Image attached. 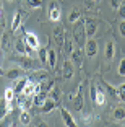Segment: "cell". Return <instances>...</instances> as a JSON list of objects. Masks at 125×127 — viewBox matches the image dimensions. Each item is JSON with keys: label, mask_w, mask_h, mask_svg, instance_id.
Returning <instances> with one entry per match:
<instances>
[{"label": "cell", "mask_w": 125, "mask_h": 127, "mask_svg": "<svg viewBox=\"0 0 125 127\" xmlns=\"http://www.w3.org/2000/svg\"><path fill=\"white\" fill-rule=\"evenodd\" d=\"M2 73H3V72H2V68H0V75H2Z\"/></svg>", "instance_id": "60d3db41"}, {"label": "cell", "mask_w": 125, "mask_h": 127, "mask_svg": "<svg viewBox=\"0 0 125 127\" xmlns=\"http://www.w3.org/2000/svg\"><path fill=\"white\" fill-rule=\"evenodd\" d=\"M117 91H119V99H122L125 103V82L117 86Z\"/></svg>", "instance_id": "d6a6232c"}, {"label": "cell", "mask_w": 125, "mask_h": 127, "mask_svg": "<svg viewBox=\"0 0 125 127\" xmlns=\"http://www.w3.org/2000/svg\"><path fill=\"white\" fill-rule=\"evenodd\" d=\"M85 54H86V57H89V59H93V57L98 56V41H96V39H93V37H88V39H86Z\"/></svg>", "instance_id": "277c9868"}, {"label": "cell", "mask_w": 125, "mask_h": 127, "mask_svg": "<svg viewBox=\"0 0 125 127\" xmlns=\"http://www.w3.org/2000/svg\"><path fill=\"white\" fill-rule=\"evenodd\" d=\"M20 26H23V11H16L13 20H11V25H10L11 33H16L20 30Z\"/></svg>", "instance_id": "30bf717a"}, {"label": "cell", "mask_w": 125, "mask_h": 127, "mask_svg": "<svg viewBox=\"0 0 125 127\" xmlns=\"http://www.w3.org/2000/svg\"><path fill=\"white\" fill-rule=\"evenodd\" d=\"M20 124H21V126H29L31 124V114L26 111V109H23L21 114H20Z\"/></svg>", "instance_id": "d6986e66"}, {"label": "cell", "mask_w": 125, "mask_h": 127, "mask_svg": "<svg viewBox=\"0 0 125 127\" xmlns=\"http://www.w3.org/2000/svg\"><path fill=\"white\" fill-rule=\"evenodd\" d=\"M39 88L42 91H46V93H49V91L54 88V82H52V80H44V82L39 83Z\"/></svg>", "instance_id": "cb8c5ba5"}, {"label": "cell", "mask_w": 125, "mask_h": 127, "mask_svg": "<svg viewBox=\"0 0 125 127\" xmlns=\"http://www.w3.org/2000/svg\"><path fill=\"white\" fill-rule=\"evenodd\" d=\"M93 103H94L96 106H104L106 104V95H104V91H101L99 88H98V93L93 98Z\"/></svg>", "instance_id": "ac0fdd59"}, {"label": "cell", "mask_w": 125, "mask_h": 127, "mask_svg": "<svg viewBox=\"0 0 125 127\" xmlns=\"http://www.w3.org/2000/svg\"><path fill=\"white\" fill-rule=\"evenodd\" d=\"M55 64H57V52H55V49L47 47V65L54 68Z\"/></svg>", "instance_id": "9a60e30c"}, {"label": "cell", "mask_w": 125, "mask_h": 127, "mask_svg": "<svg viewBox=\"0 0 125 127\" xmlns=\"http://www.w3.org/2000/svg\"><path fill=\"white\" fill-rule=\"evenodd\" d=\"M114 119L115 121H124L125 119V108L124 106H117L114 109Z\"/></svg>", "instance_id": "ffe728a7"}, {"label": "cell", "mask_w": 125, "mask_h": 127, "mask_svg": "<svg viewBox=\"0 0 125 127\" xmlns=\"http://www.w3.org/2000/svg\"><path fill=\"white\" fill-rule=\"evenodd\" d=\"M119 31H120V34L125 37V20H120V23H119Z\"/></svg>", "instance_id": "8d00e7d4"}, {"label": "cell", "mask_w": 125, "mask_h": 127, "mask_svg": "<svg viewBox=\"0 0 125 127\" xmlns=\"http://www.w3.org/2000/svg\"><path fill=\"white\" fill-rule=\"evenodd\" d=\"M120 3H122V0H110V7H112V10H117Z\"/></svg>", "instance_id": "f35d334b"}, {"label": "cell", "mask_w": 125, "mask_h": 127, "mask_svg": "<svg viewBox=\"0 0 125 127\" xmlns=\"http://www.w3.org/2000/svg\"><path fill=\"white\" fill-rule=\"evenodd\" d=\"M91 2H98V0H91Z\"/></svg>", "instance_id": "7bdbcfd3"}, {"label": "cell", "mask_w": 125, "mask_h": 127, "mask_svg": "<svg viewBox=\"0 0 125 127\" xmlns=\"http://www.w3.org/2000/svg\"><path fill=\"white\" fill-rule=\"evenodd\" d=\"M26 2H28V5L31 8H41L42 7V0H26Z\"/></svg>", "instance_id": "836d02e7"}, {"label": "cell", "mask_w": 125, "mask_h": 127, "mask_svg": "<svg viewBox=\"0 0 125 127\" xmlns=\"http://www.w3.org/2000/svg\"><path fill=\"white\" fill-rule=\"evenodd\" d=\"M73 39L78 42V47H85L86 31H85V25H83V21H80V20H78V25L73 28Z\"/></svg>", "instance_id": "7a4b0ae2"}, {"label": "cell", "mask_w": 125, "mask_h": 127, "mask_svg": "<svg viewBox=\"0 0 125 127\" xmlns=\"http://www.w3.org/2000/svg\"><path fill=\"white\" fill-rule=\"evenodd\" d=\"M47 96H49V98H52L54 101H59V98H60V90L54 85V88H52V90L47 93Z\"/></svg>", "instance_id": "f546056e"}, {"label": "cell", "mask_w": 125, "mask_h": 127, "mask_svg": "<svg viewBox=\"0 0 125 127\" xmlns=\"http://www.w3.org/2000/svg\"><path fill=\"white\" fill-rule=\"evenodd\" d=\"M0 49L2 51L10 49V36L8 34H2V37H0Z\"/></svg>", "instance_id": "603a6c76"}, {"label": "cell", "mask_w": 125, "mask_h": 127, "mask_svg": "<svg viewBox=\"0 0 125 127\" xmlns=\"http://www.w3.org/2000/svg\"><path fill=\"white\" fill-rule=\"evenodd\" d=\"M0 21H2V8H0Z\"/></svg>", "instance_id": "ab89813d"}, {"label": "cell", "mask_w": 125, "mask_h": 127, "mask_svg": "<svg viewBox=\"0 0 125 127\" xmlns=\"http://www.w3.org/2000/svg\"><path fill=\"white\" fill-rule=\"evenodd\" d=\"M80 16H81V15H80V11H78L76 8H73V10L68 13V21H70V23H76L78 20H80Z\"/></svg>", "instance_id": "83f0119b"}, {"label": "cell", "mask_w": 125, "mask_h": 127, "mask_svg": "<svg viewBox=\"0 0 125 127\" xmlns=\"http://www.w3.org/2000/svg\"><path fill=\"white\" fill-rule=\"evenodd\" d=\"M26 82H28V78H26V77H23V78H20V80H18V83H16V86L13 88V91H15V95H21V93H23V88H25Z\"/></svg>", "instance_id": "44dd1931"}, {"label": "cell", "mask_w": 125, "mask_h": 127, "mask_svg": "<svg viewBox=\"0 0 125 127\" xmlns=\"http://www.w3.org/2000/svg\"><path fill=\"white\" fill-rule=\"evenodd\" d=\"M23 41L29 46L31 49H34V51H37V49H39V39H37V36L34 33H29V31H28V33H25V34H23Z\"/></svg>", "instance_id": "5b68a950"}, {"label": "cell", "mask_w": 125, "mask_h": 127, "mask_svg": "<svg viewBox=\"0 0 125 127\" xmlns=\"http://www.w3.org/2000/svg\"><path fill=\"white\" fill-rule=\"evenodd\" d=\"M8 111H10V106H8V103L5 99H2L0 101V121L3 119L5 116L8 114Z\"/></svg>", "instance_id": "7402d4cb"}, {"label": "cell", "mask_w": 125, "mask_h": 127, "mask_svg": "<svg viewBox=\"0 0 125 127\" xmlns=\"http://www.w3.org/2000/svg\"><path fill=\"white\" fill-rule=\"evenodd\" d=\"M39 108H41V109H39L41 114H49V112H52L55 108H57V101H54L52 98H49V96H47V99H46L44 103L39 106Z\"/></svg>", "instance_id": "8992f818"}, {"label": "cell", "mask_w": 125, "mask_h": 127, "mask_svg": "<svg viewBox=\"0 0 125 127\" xmlns=\"http://www.w3.org/2000/svg\"><path fill=\"white\" fill-rule=\"evenodd\" d=\"M70 60L73 64H76L78 67H80L81 65V62H83V52H81V49H73V51H72V54H70Z\"/></svg>", "instance_id": "5bb4252c"}, {"label": "cell", "mask_w": 125, "mask_h": 127, "mask_svg": "<svg viewBox=\"0 0 125 127\" xmlns=\"http://www.w3.org/2000/svg\"><path fill=\"white\" fill-rule=\"evenodd\" d=\"M83 25H85V31H86V37H93L96 34V21H93L91 18L83 20Z\"/></svg>", "instance_id": "9c48e42d"}, {"label": "cell", "mask_w": 125, "mask_h": 127, "mask_svg": "<svg viewBox=\"0 0 125 127\" xmlns=\"http://www.w3.org/2000/svg\"><path fill=\"white\" fill-rule=\"evenodd\" d=\"M60 116H62L63 124H65V126H68V127H76V122H75L73 116H72V114H70L68 111H67L65 108H62V109H60Z\"/></svg>", "instance_id": "8fae6325"}, {"label": "cell", "mask_w": 125, "mask_h": 127, "mask_svg": "<svg viewBox=\"0 0 125 127\" xmlns=\"http://www.w3.org/2000/svg\"><path fill=\"white\" fill-rule=\"evenodd\" d=\"M62 47H63V52H65L67 56H70L72 51H73V42H72V41H65Z\"/></svg>", "instance_id": "1f68e13d"}, {"label": "cell", "mask_w": 125, "mask_h": 127, "mask_svg": "<svg viewBox=\"0 0 125 127\" xmlns=\"http://www.w3.org/2000/svg\"><path fill=\"white\" fill-rule=\"evenodd\" d=\"M96 93H98V86H96V85H91V88H89V96H91V99L96 96Z\"/></svg>", "instance_id": "74e56055"}, {"label": "cell", "mask_w": 125, "mask_h": 127, "mask_svg": "<svg viewBox=\"0 0 125 127\" xmlns=\"http://www.w3.org/2000/svg\"><path fill=\"white\" fill-rule=\"evenodd\" d=\"M60 16H62V8H60V3L57 0H52L49 3V20L50 21H59Z\"/></svg>", "instance_id": "3957f363"}, {"label": "cell", "mask_w": 125, "mask_h": 127, "mask_svg": "<svg viewBox=\"0 0 125 127\" xmlns=\"http://www.w3.org/2000/svg\"><path fill=\"white\" fill-rule=\"evenodd\" d=\"M52 34H54V41H55V44L62 47L63 42H65V30H63V26H57L54 31H52Z\"/></svg>", "instance_id": "ba28073f"}, {"label": "cell", "mask_w": 125, "mask_h": 127, "mask_svg": "<svg viewBox=\"0 0 125 127\" xmlns=\"http://www.w3.org/2000/svg\"><path fill=\"white\" fill-rule=\"evenodd\" d=\"M102 83H104V88L107 90V93H109L112 98H115V99H117V98H119V91H117V88H114V86L110 85V83H107V82H102Z\"/></svg>", "instance_id": "484cf974"}, {"label": "cell", "mask_w": 125, "mask_h": 127, "mask_svg": "<svg viewBox=\"0 0 125 127\" xmlns=\"http://www.w3.org/2000/svg\"><path fill=\"white\" fill-rule=\"evenodd\" d=\"M26 42L23 41V39H18L16 41V44H15V51H16V54H26Z\"/></svg>", "instance_id": "d4e9b609"}, {"label": "cell", "mask_w": 125, "mask_h": 127, "mask_svg": "<svg viewBox=\"0 0 125 127\" xmlns=\"http://www.w3.org/2000/svg\"><path fill=\"white\" fill-rule=\"evenodd\" d=\"M13 98H15V91H13V88H7V90H5V98H3V99L7 101V103H11Z\"/></svg>", "instance_id": "4dcf8cb0"}, {"label": "cell", "mask_w": 125, "mask_h": 127, "mask_svg": "<svg viewBox=\"0 0 125 127\" xmlns=\"http://www.w3.org/2000/svg\"><path fill=\"white\" fill-rule=\"evenodd\" d=\"M0 37H2V36H0ZM0 52H2V49H0Z\"/></svg>", "instance_id": "ee69618b"}, {"label": "cell", "mask_w": 125, "mask_h": 127, "mask_svg": "<svg viewBox=\"0 0 125 127\" xmlns=\"http://www.w3.org/2000/svg\"><path fill=\"white\" fill-rule=\"evenodd\" d=\"M73 106H75V109H76V111H81V109H83V96H81L80 91H78V95L75 96Z\"/></svg>", "instance_id": "4316f807"}, {"label": "cell", "mask_w": 125, "mask_h": 127, "mask_svg": "<svg viewBox=\"0 0 125 127\" xmlns=\"http://www.w3.org/2000/svg\"><path fill=\"white\" fill-rule=\"evenodd\" d=\"M46 99H47V93L42 91V90L36 91V93L33 95V104H36V106H41Z\"/></svg>", "instance_id": "7c38bea8"}, {"label": "cell", "mask_w": 125, "mask_h": 127, "mask_svg": "<svg viewBox=\"0 0 125 127\" xmlns=\"http://www.w3.org/2000/svg\"><path fill=\"white\" fill-rule=\"evenodd\" d=\"M13 62H16L21 68L25 70H37L39 68V62H37L34 57L31 56H26V54H16V56L11 57Z\"/></svg>", "instance_id": "6da1fadb"}, {"label": "cell", "mask_w": 125, "mask_h": 127, "mask_svg": "<svg viewBox=\"0 0 125 127\" xmlns=\"http://www.w3.org/2000/svg\"><path fill=\"white\" fill-rule=\"evenodd\" d=\"M75 73V68H73V62L72 60H63V65H62V75L65 80H70Z\"/></svg>", "instance_id": "52a82bcc"}, {"label": "cell", "mask_w": 125, "mask_h": 127, "mask_svg": "<svg viewBox=\"0 0 125 127\" xmlns=\"http://www.w3.org/2000/svg\"><path fill=\"white\" fill-rule=\"evenodd\" d=\"M114 56H115V46H114V42H112V41H107L106 49H104V57H106L107 60H112V59H114Z\"/></svg>", "instance_id": "4fadbf2b"}, {"label": "cell", "mask_w": 125, "mask_h": 127, "mask_svg": "<svg viewBox=\"0 0 125 127\" xmlns=\"http://www.w3.org/2000/svg\"><path fill=\"white\" fill-rule=\"evenodd\" d=\"M117 11H119V15H120V18H122V20H125V0H122V3L119 5Z\"/></svg>", "instance_id": "e575fe53"}, {"label": "cell", "mask_w": 125, "mask_h": 127, "mask_svg": "<svg viewBox=\"0 0 125 127\" xmlns=\"http://www.w3.org/2000/svg\"><path fill=\"white\" fill-rule=\"evenodd\" d=\"M34 91H36V85L28 78V82H26V85H25V88H23V93L21 95H25V96H33Z\"/></svg>", "instance_id": "e0dca14e"}, {"label": "cell", "mask_w": 125, "mask_h": 127, "mask_svg": "<svg viewBox=\"0 0 125 127\" xmlns=\"http://www.w3.org/2000/svg\"><path fill=\"white\" fill-rule=\"evenodd\" d=\"M7 2H13V0H7Z\"/></svg>", "instance_id": "b9f144b4"}, {"label": "cell", "mask_w": 125, "mask_h": 127, "mask_svg": "<svg viewBox=\"0 0 125 127\" xmlns=\"http://www.w3.org/2000/svg\"><path fill=\"white\" fill-rule=\"evenodd\" d=\"M7 78L8 80H16V78H20L23 75V68L21 67H16V68H10V70H7Z\"/></svg>", "instance_id": "2e32d148"}, {"label": "cell", "mask_w": 125, "mask_h": 127, "mask_svg": "<svg viewBox=\"0 0 125 127\" xmlns=\"http://www.w3.org/2000/svg\"><path fill=\"white\" fill-rule=\"evenodd\" d=\"M119 75H120V77H125V59L120 60V65H119Z\"/></svg>", "instance_id": "d590c367"}, {"label": "cell", "mask_w": 125, "mask_h": 127, "mask_svg": "<svg viewBox=\"0 0 125 127\" xmlns=\"http://www.w3.org/2000/svg\"><path fill=\"white\" fill-rule=\"evenodd\" d=\"M37 52H39V62L47 64V47H39Z\"/></svg>", "instance_id": "f1b7e54d"}]
</instances>
